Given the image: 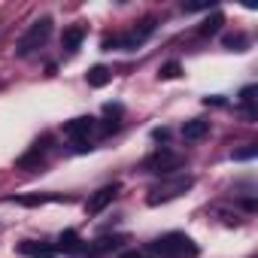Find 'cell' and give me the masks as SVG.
<instances>
[{"label": "cell", "instance_id": "obj_1", "mask_svg": "<svg viewBox=\"0 0 258 258\" xmlns=\"http://www.w3.org/2000/svg\"><path fill=\"white\" fill-rule=\"evenodd\" d=\"M152 252L161 255V258H195V255H198V243H195L188 234L173 231V234L158 237V240L152 243Z\"/></svg>", "mask_w": 258, "mask_h": 258}, {"label": "cell", "instance_id": "obj_2", "mask_svg": "<svg viewBox=\"0 0 258 258\" xmlns=\"http://www.w3.org/2000/svg\"><path fill=\"white\" fill-rule=\"evenodd\" d=\"M195 185V179L188 176V173H182V176H167V179H161L155 188H149V207H158V204H164V201H173V198H179V195H185L188 188Z\"/></svg>", "mask_w": 258, "mask_h": 258}, {"label": "cell", "instance_id": "obj_3", "mask_svg": "<svg viewBox=\"0 0 258 258\" xmlns=\"http://www.w3.org/2000/svg\"><path fill=\"white\" fill-rule=\"evenodd\" d=\"M52 37V19L49 16H43V19H37L31 28H28V34L19 40V46H16V55L19 58H28V55H34L40 46H46V40Z\"/></svg>", "mask_w": 258, "mask_h": 258}, {"label": "cell", "instance_id": "obj_4", "mask_svg": "<svg viewBox=\"0 0 258 258\" xmlns=\"http://www.w3.org/2000/svg\"><path fill=\"white\" fill-rule=\"evenodd\" d=\"M143 167H146L149 173H164V176H170L173 170L182 167V155H176V152H170V149H158L155 155L146 158Z\"/></svg>", "mask_w": 258, "mask_h": 258}, {"label": "cell", "instance_id": "obj_5", "mask_svg": "<svg viewBox=\"0 0 258 258\" xmlns=\"http://www.w3.org/2000/svg\"><path fill=\"white\" fill-rule=\"evenodd\" d=\"M152 34H155V19H146V22H140L134 31H127L124 37H118V46L127 49V52H134V49H140Z\"/></svg>", "mask_w": 258, "mask_h": 258}, {"label": "cell", "instance_id": "obj_6", "mask_svg": "<svg viewBox=\"0 0 258 258\" xmlns=\"http://www.w3.org/2000/svg\"><path fill=\"white\" fill-rule=\"evenodd\" d=\"M115 195H118V182H112V185H103L100 191H94L91 195V201L85 204V213L88 216H97V213H103L112 201H115Z\"/></svg>", "mask_w": 258, "mask_h": 258}, {"label": "cell", "instance_id": "obj_7", "mask_svg": "<svg viewBox=\"0 0 258 258\" xmlns=\"http://www.w3.org/2000/svg\"><path fill=\"white\" fill-rule=\"evenodd\" d=\"M94 131V118L91 115H79V118H73V121H67L64 124V134L73 140V143H82V140H88V134Z\"/></svg>", "mask_w": 258, "mask_h": 258}, {"label": "cell", "instance_id": "obj_8", "mask_svg": "<svg viewBox=\"0 0 258 258\" xmlns=\"http://www.w3.org/2000/svg\"><path fill=\"white\" fill-rule=\"evenodd\" d=\"M19 252H22L25 258H55V255H58L55 246L37 243V240H22V243H19Z\"/></svg>", "mask_w": 258, "mask_h": 258}, {"label": "cell", "instance_id": "obj_9", "mask_svg": "<svg viewBox=\"0 0 258 258\" xmlns=\"http://www.w3.org/2000/svg\"><path fill=\"white\" fill-rule=\"evenodd\" d=\"M207 134H210V121H204V118H191V121L182 124V137L191 140V143L195 140H204Z\"/></svg>", "mask_w": 258, "mask_h": 258}, {"label": "cell", "instance_id": "obj_10", "mask_svg": "<svg viewBox=\"0 0 258 258\" xmlns=\"http://www.w3.org/2000/svg\"><path fill=\"white\" fill-rule=\"evenodd\" d=\"M46 146H49V137H43L40 143H34V149H31L28 155H22V158H19V167H37V164H43Z\"/></svg>", "mask_w": 258, "mask_h": 258}, {"label": "cell", "instance_id": "obj_11", "mask_svg": "<svg viewBox=\"0 0 258 258\" xmlns=\"http://www.w3.org/2000/svg\"><path fill=\"white\" fill-rule=\"evenodd\" d=\"M82 40H85V28H82V25H73V28H67V31H64L61 46H64L67 52H76V49L82 46Z\"/></svg>", "mask_w": 258, "mask_h": 258}, {"label": "cell", "instance_id": "obj_12", "mask_svg": "<svg viewBox=\"0 0 258 258\" xmlns=\"http://www.w3.org/2000/svg\"><path fill=\"white\" fill-rule=\"evenodd\" d=\"M121 243H124V237H100V240H94V246H88V258L103 255V252H109V249H115Z\"/></svg>", "mask_w": 258, "mask_h": 258}, {"label": "cell", "instance_id": "obj_13", "mask_svg": "<svg viewBox=\"0 0 258 258\" xmlns=\"http://www.w3.org/2000/svg\"><path fill=\"white\" fill-rule=\"evenodd\" d=\"M85 79H88V85H91V88H103V85L112 79V73H109L103 64H97V67H91V70L85 73Z\"/></svg>", "mask_w": 258, "mask_h": 258}, {"label": "cell", "instance_id": "obj_14", "mask_svg": "<svg viewBox=\"0 0 258 258\" xmlns=\"http://www.w3.org/2000/svg\"><path fill=\"white\" fill-rule=\"evenodd\" d=\"M13 201H19L22 207H43L49 201H64L61 195H16Z\"/></svg>", "mask_w": 258, "mask_h": 258}, {"label": "cell", "instance_id": "obj_15", "mask_svg": "<svg viewBox=\"0 0 258 258\" xmlns=\"http://www.w3.org/2000/svg\"><path fill=\"white\" fill-rule=\"evenodd\" d=\"M55 249H61V252H82V240H79L76 231H64L58 237V246Z\"/></svg>", "mask_w": 258, "mask_h": 258}, {"label": "cell", "instance_id": "obj_16", "mask_svg": "<svg viewBox=\"0 0 258 258\" xmlns=\"http://www.w3.org/2000/svg\"><path fill=\"white\" fill-rule=\"evenodd\" d=\"M222 25H225V16H222V13H213V16L201 25V37H213V34H219Z\"/></svg>", "mask_w": 258, "mask_h": 258}, {"label": "cell", "instance_id": "obj_17", "mask_svg": "<svg viewBox=\"0 0 258 258\" xmlns=\"http://www.w3.org/2000/svg\"><path fill=\"white\" fill-rule=\"evenodd\" d=\"M255 94H258L255 85H246V88L240 91V106L249 112V118H255Z\"/></svg>", "mask_w": 258, "mask_h": 258}, {"label": "cell", "instance_id": "obj_18", "mask_svg": "<svg viewBox=\"0 0 258 258\" xmlns=\"http://www.w3.org/2000/svg\"><path fill=\"white\" fill-rule=\"evenodd\" d=\"M222 46H225V49H231V52H246L249 40H246L243 34H228V37H222Z\"/></svg>", "mask_w": 258, "mask_h": 258}, {"label": "cell", "instance_id": "obj_19", "mask_svg": "<svg viewBox=\"0 0 258 258\" xmlns=\"http://www.w3.org/2000/svg\"><path fill=\"white\" fill-rule=\"evenodd\" d=\"M179 73H182V67H179L176 61H170V64H164V67L158 70V76H161V79H176Z\"/></svg>", "mask_w": 258, "mask_h": 258}, {"label": "cell", "instance_id": "obj_20", "mask_svg": "<svg viewBox=\"0 0 258 258\" xmlns=\"http://www.w3.org/2000/svg\"><path fill=\"white\" fill-rule=\"evenodd\" d=\"M255 155H258V146H246V149H237L234 152V161H249Z\"/></svg>", "mask_w": 258, "mask_h": 258}, {"label": "cell", "instance_id": "obj_21", "mask_svg": "<svg viewBox=\"0 0 258 258\" xmlns=\"http://www.w3.org/2000/svg\"><path fill=\"white\" fill-rule=\"evenodd\" d=\"M103 109H106V112H109V115H118V112H121V106H118V103H106V106H103Z\"/></svg>", "mask_w": 258, "mask_h": 258}, {"label": "cell", "instance_id": "obj_22", "mask_svg": "<svg viewBox=\"0 0 258 258\" xmlns=\"http://www.w3.org/2000/svg\"><path fill=\"white\" fill-rule=\"evenodd\" d=\"M118 258H146V255H140V252H124V255H118Z\"/></svg>", "mask_w": 258, "mask_h": 258}]
</instances>
